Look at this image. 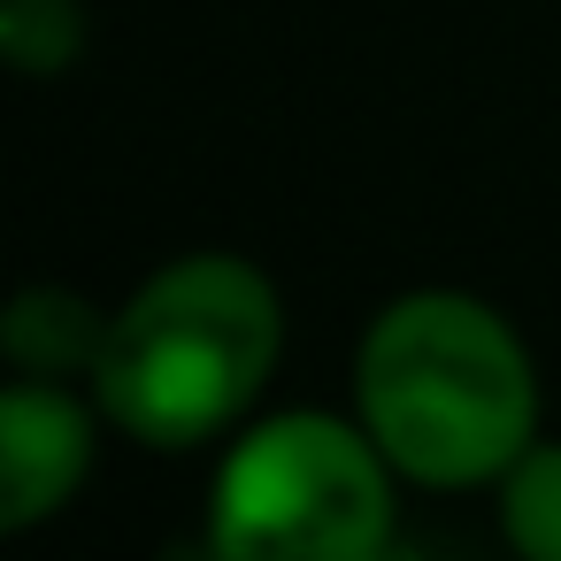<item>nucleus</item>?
Returning <instances> with one entry per match:
<instances>
[{"instance_id":"nucleus-1","label":"nucleus","mask_w":561,"mask_h":561,"mask_svg":"<svg viewBox=\"0 0 561 561\" xmlns=\"http://www.w3.org/2000/svg\"><path fill=\"white\" fill-rule=\"evenodd\" d=\"M354 415L408 484H500L538 446V369L469 293H400L354 346Z\"/></svg>"},{"instance_id":"nucleus-2","label":"nucleus","mask_w":561,"mask_h":561,"mask_svg":"<svg viewBox=\"0 0 561 561\" xmlns=\"http://www.w3.org/2000/svg\"><path fill=\"white\" fill-rule=\"evenodd\" d=\"M277 346L285 308L247 254H178L108 316L93 400L139 446L185 454L262 400Z\"/></svg>"},{"instance_id":"nucleus-3","label":"nucleus","mask_w":561,"mask_h":561,"mask_svg":"<svg viewBox=\"0 0 561 561\" xmlns=\"http://www.w3.org/2000/svg\"><path fill=\"white\" fill-rule=\"evenodd\" d=\"M392 461L362 415H262L231 438L208 484L216 561H385L392 546Z\"/></svg>"},{"instance_id":"nucleus-4","label":"nucleus","mask_w":561,"mask_h":561,"mask_svg":"<svg viewBox=\"0 0 561 561\" xmlns=\"http://www.w3.org/2000/svg\"><path fill=\"white\" fill-rule=\"evenodd\" d=\"M93 469V408L55 377H16L0 392V523L39 530Z\"/></svg>"},{"instance_id":"nucleus-5","label":"nucleus","mask_w":561,"mask_h":561,"mask_svg":"<svg viewBox=\"0 0 561 561\" xmlns=\"http://www.w3.org/2000/svg\"><path fill=\"white\" fill-rule=\"evenodd\" d=\"M101 339H108V316L85 308L78 293L39 285V293H24L9 308V362H16V377H70V369L93 377Z\"/></svg>"},{"instance_id":"nucleus-6","label":"nucleus","mask_w":561,"mask_h":561,"mask_svg":"<svg viewBox=\"0 0 561 561\" xmlns=\"http://www.w3.org/2000/svg\"><path fill=\"white\" fill-rule=\"evenodd\" d=\"M500 530L515 561H561V438H538L500 477Z\"/></svg>"},{"instance_id":"nucleus-7","label":"nucleus","mask_w":561,"mask_h":561,"mask_svg":"<svg viewBox=\"0 0 561 561\" xmlns=\"http://www.w3.org/2000/svg\"><path fill=\"white\" fill-rule=\"evenodd\" d=\"M0 55L47 78L85 55V9L78 0H0Z\"/></svg>"}]
</instances>
